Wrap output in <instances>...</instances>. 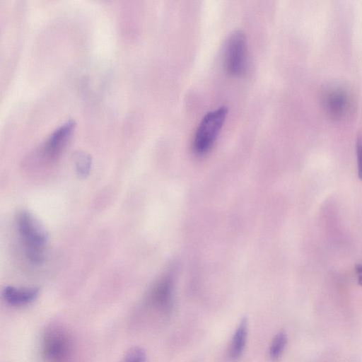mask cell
Masks as SVG:
<instances>
[{
  "instance_id": "obj_14",
  "label": "cell",
  "mask_w": 362,
  "mask_h": 362,
  "mask_svg": "<svg viewBox=\"0 0 362 362\" xmlns=\"http://www.w3.org/2000/svg\"><path fill=\"white\" fill-rule=\"evenodd\" d=\"M356 271L358 274V284L362 286V264H358L356 266Z\"/></svg>"
},
{
  "instance_id": "obj_5",
  "label": "cell",
  "mask_w": 362,
  "mask_h": 362,
  "mask_svg": "<svg viewBox=\"0 0 362 362\" xmlns=\"http://www.w3.org/2000/svg\"><path fill=\"white\" fill-rule=\"evenodd\" d=\"M321 103L329 117L339 119L350 117L356 106L353 93L341 85H332L325 88L321 94Z\"/></svg>"
},
{
  "instance_id": "obj_11",
  "label": "cell",
  "mask_w": 362,
  "mask_h": 362,
  "mask_svg": "<svg viewBox=\"0 0 362 362\" xmlns=\"http://www.w3.org/2000/svg\"><path fill=\"white\" fill-rule=\"evenodd\" d=\"M287 343L285 332H280L274 337L269 347V356L272 359L278 358L283 353Z\"/></svg>"
},
{
  "instance_id": "obj_1",
  "label": "cell",
  "mask_w": 362,
  "mask_h": 362,
  "mask_svg": "<svg viewBox=\"0 0 362 362\" xmlns=\"http://www.w3.org/2000/svg\"><path fill=\"white\" fill-rule=\"evenodd\" d=\"M40 354L43 362H77V343L72 332L60 322L49 324L42 335Z\"/></svg>"
},
{
  "instance_id": "obj_9",
  "label": "cell",
  "mask_w": 362,
  "mask_h": 362,
  "mask_svg": "<svg viewBox=\"0 0 362 362\" xmlns=\"http://www.w3.org/2000/svg\"><path fill=\"white\" fill-rule=\"evenodd\" d=\"M247 334V322L246 318H243L240 322L231 339L228 351L231 359L236 360L242 355L245 346Z\"/></svg>"
},
{
  "instance_id": "obj_4",
  "label": "cell",
  "mask_w": 362,
  "mask_h": 362,
  "mask_svg": "<svg viewBox=\"0 0 362 362\" xmlns=\"http://www.w3.org/2000/svg\"><path fill=\"white\" fill-rule=\"evenodd\" d=\"M227 114L228 109L223 106L204 116L192 141V148L196 154L204 155L211 148L224 124Z\"/></svg>"
},
{
  "instance_id": "obj_6",
  "label": "cell",
  "mask_w": 362,
  "mask_h": 362,
  "mask_svg": "<svg viewBox=\"0 0 362 362\" xmlns=\"http://www.w3.org/2000/svg\"><path fill=\"white\" fill-rule=\"evenodd\" d=\"M224 66L232 76H240L247 68V47L245 33L233 31L228 37L224 48Z\"/></svg>"
},
{
  "instance_id": "obj_3",
  "label": "cell",
  "mask_w": 362,
  "mask_h": 362,
  "mask_svg": "<svg viewBox=\"0 0 362 362\" xmlns=\"http://www.w3.org/2000/svg\"><path fill=\"white\" fill-rule=\"evenodd\" d=\"M17 227L27 258L35 264L42 262L47 243L44 227L33 214L24 211L17 216Z\"/></svg>"
},
{
  "instance_id": "obj_2",
  "label": "cell",
  "mask_w": 362,
  "mask_h": 362,
  "mask_svg": "<svg viewBox=\"0 0 362 362\" xmlns=\"http://www.w3.org/2000/svg\"><path fill=\"white\" fill-rule=\"evenodd\" d=\"M173 305V283L169 277L158 281L146 296L141 307L134 314V323L143 325L151 322L153 317H165Z\"/></svg>"
},
{
  "instance_id": "obj_13",
  "label": "cell",
  "mask_w": 362,
  "mask_h": 362,
  "mask_svg": "<svg viewBox=\"0 0 362 362\" xmlns=\"http://www.w3.org/2000/svg\"><path fill=\"white\" fill-rule=\"evenodd\" d=\"M356 150L357 156L358 176L362 181V135L357 137Z\"/></svg>"
},
{
  "instance_id": "obj_7",
  "label": "cell",
  "mask_w": 362,
  "mask_h": 362,
  "mask_svg": "<svg viewBox=\"0 0 362 362\" xmlns=\"http://www.w3.org/2000/svg\"><path fill=\"white\" fill-rule=\"evenodd\" d=\"M75 127L74 120L69 119L54 130L40 148L42 156L49 160L57 159L71 139Z\"/></svg>"
},
{
  "instance_id": "obj_12",
  "label": "cell",
  "mask_w": 362,
  "mask_h": 362,
  "mask_svg": "<svg viewBox=\"0 0 362 362\" xmlns=\"http://www.w3.org/2000/svg\"><path fill=\"white\" fill-rule=\"evenodd\" d=\"M120 362H146L145 351L139 347L129 349Z\"/></svg>"
},
{
  "instance_id": "obj_8",
  "label": "cell",
  "mask_w": 362,
  "mask_h": 362,
  "mask_svg": "<svg viewBox=\"0 0 362 362\" xmlns=\"http://www.w3.org/2000/svg\"><path fill=\"white\" fill-rule=\"evenodd\" d=\"M38 290L35 288H16L6 286L2 292L5 302L11 306H23L33 302L38 296Z\"/></svg>"
},
{
  "instance_id": "obj_10",
  "label": "cell",
  "mask_w": 362,
  "mask_h": 362,
  "mask_svg": "<svg viewBox=\"0 0 362 362\" xmlns=\"http://www.w3.org/2000/svg\"><path fill=\"white\" fill-rule=\"evenodd\" d=\"M74 161L78 175L81 177H86L89 174L91 168L90 156L83 151H78L74 154Z\"/></svg>"
}]
</instances>
